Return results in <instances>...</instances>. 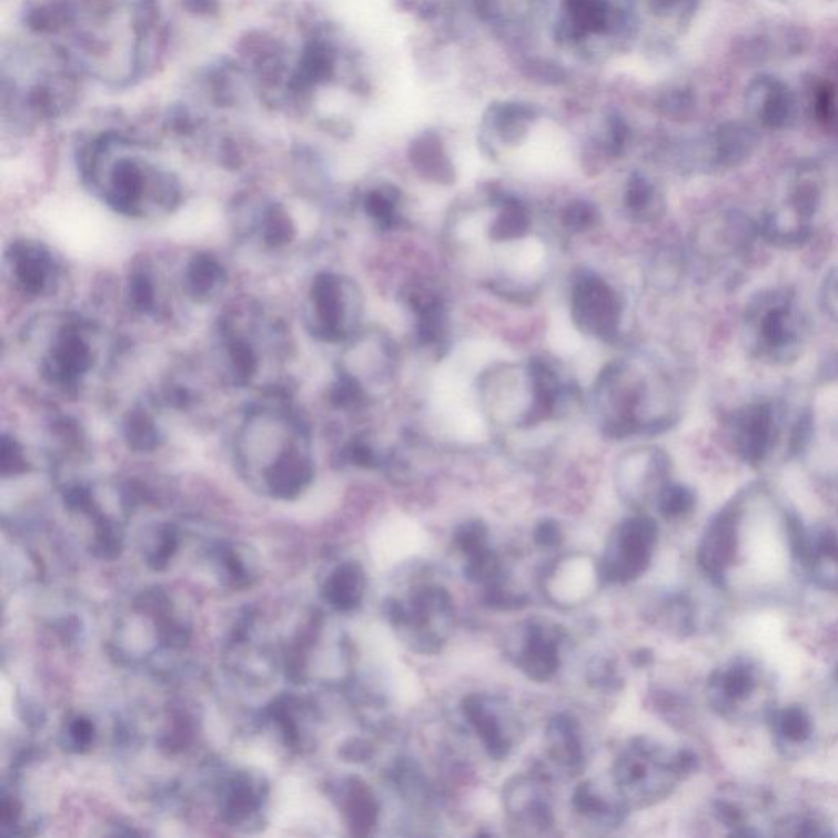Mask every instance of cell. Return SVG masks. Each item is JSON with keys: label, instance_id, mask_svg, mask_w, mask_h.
Wrapping results in <instances>:
<instances>
[{"label": "cell", "instance_id": "7a4b0ae2", "mask_svg": "<svg viewBox=\"0 0 838 838\" xmlns=\"http://www.w3.org/2000/svg\"><path fill=\"white\" fill-rule=\"evenodd\" d=\"M657 544L658 526L652 517H627L609 539L599 575L612 583L637 580L650 567Z\"/></svg>", "mask_w": 838, "mask_h": 838}, {"label": "cell", "instance_id": "ac0fdd59", "mask_svg": "<svg viewBox=\"0 0 838 838\" xmlns=\"http://www.w3.org/2000/svg\"><path fill=\"white\" fill-rule=\"evenodd\" d=\"M413 162L416 168L427 178L436 181H451L452 171L450 161L444 157L440 141L433 137L423 138L413 148Z\"/></svg>", "mask_w": 838, "mask_h": 838}, {"label": "cell", "instance_id": "7c38bea8", "mask_svg": "<svg viewBox=\"0 0 838 838\" xmlns=\"http://www.w3.org/2000/svg\"><path fill=\"white\" fill-rule=\"evenodd\" d=\"M226 282V271L219 259L210 254L192 258L184 272V289L189 296L199 302L212 299L222 291Z\"/></svg>", "mask_w": 838, "mask_h": 838}, {"label": "cell", "instance_id": "cb8c5ba5", "mask_svg": "<svg viewBox=\"0 0 838 838\" xmlns=\"http://www.w3.org/2000/svg\"><path fill=\"white\" fill-rule=\"evenodd\" d=\"M693 496L689 495L688 489L681 488V486H668L660 492V503L658 508L660 513L667 517H678L686 515L691 509Z\"/></svg>", "mask_w": 838, "mask_h": 838}, {"label": "cell", "instance_id": "8fae6325", "mask_svg": "<svg viewBox=\"0 0 838 838\" xmlns=\"http://www.w3.org/2000/svg\"><path fill=\"white\" fill-rule=\"evenodd\" d=\"M547 754L564 774L578 775L585 767L580 726L568 714H557L546 729Z\"/></svg>", "mask_w": 838, "mask_h": 838}, {"label": "cell", "instance_id": "4dcf8cb0", "mask_svg": "<svg viewBox=\"0 0 838 838\" xmlns=\"http://www.w3.org/2000/svg\"><path fill=\"white\" fill-rule=\"evenodd\" d=\"M627 205L633 209H643L645 203L650 200V188L643 181V179H634L633 184L627 189Z\"/></svg>", "mask_w": 838, "mask_h": 838}, {"label": "cell", "instance_id": "5b68a950", "mask_svg": "<svg viewBox=\"0 0 838 838\" xmlns=\"http://www.w3.org/2000/svg\"><path fill=\"white\" fill-rule=\"evenodd\" d=\"M310 324L316 336L324 341L346 340L355 315L354 292L350 282L340 275L323 272L316 275L310 289Z\"/></svg>", "mask_w": 838, "mask_h": 838}, {"label": "cell", "instance_id": "603a6c76", "mask_svg": "<svg viewBox=\"0 0 838 838\" xmlns=\"http://www.w3.org/2000/svg\"><path fill=\"white\" fill-rule=\"evenodd\" d=\"M365 212L374 219L378 225L392 226L396 215V194L390 189L372 191L365 199Z\"/></svg>", "mask_w": 838, "mask_h": 838}, {"label": "cell", "instance_id": "9a60e30c", "mask_svg": "<svg viewBox=\"0 0 838 838\" xmlns=\"http://www.w3.org/2000/svg\"><path fill=\"white\" fill-rule=\"evenodd\" d=\"M574 809L583 817L595 820V822L605 824V826H617L623 822L624 802L606 801L605 796L599 791L598 786L593 781H585L575 789Z\"/></svg>", "mask_w": 838, "mask_h": 838}, {"label": "cell", "instance_id": "4316f807", "mask_svg": "<svg viewBox=\"0 0 838 838\" xmlns=\"http://www.w3.org/2000/svg\"><path fill=\"white\" fill-rule=\"evenodd\" d=\"M95 548H98L100 555L105 558H112L115 557L117 554H120V548H122L120 534L110 521L103 519L102 523H100Z\"/></svg>", "mask_w": 838, "mask_h": 838}, {"label": "cell", "instance_id": "ffe728a7", "mask_svg": "<svg viewBox=\"0 0 838 838\" xmlns=\"http://www.w3.org/2000/svg\"><path fill=\"white\" fill-rule=\"evenodd\" d=\"M531 220L526 209L516 200L506 202L502 213L492 226V236L496 241H512L524 236L529 230Z\"/></svg>", "mask_w": 838, "mask_h": 838}, {"label": "cell", "instance_id": "6da1fadb", "mask_svg": "<svg viewBox=\"0 0 838 838\" xmlns=\"http://www.w3.org/2000/svg\"><path fill=\"white\" fill-rule=\"evenodd\" d=\"M695 765L696 758L688 751L667 755L657 745L637 739L617 760L614 781L620 798L648 805L665 798L679 776L691 771Z\"/></svg>", "mask_w": 838, "mask_h": 838}, {"label": "cell", "instance_id": "4fadbf2b", "mask_svg": "<svg viewBox=\"0 0 838 838\" xmlns=\"http://www.w3.org/2000/svg\"><path fill=\"white\" fill-rule=\"evenodd\" d=\"M364 588L365 575L361 565L347 562L333 572L324 586V596L334 608L350 612L361 603Z\"/></svg>", "mask_w": 838, "mask_h": 838}, {"label": "cell", "instance_id": "1f68e13d", "mask_svg": "<svg viewBox=\"0 0 838 838\" xmlns=\"http://www.w3.org/2000/svg\"><path fill=\"white\" fill-rule=\"evenodd\" d=\"M655 6L658 7V9H672V7L678 6V3H689L693 2V0H654Z\"/></svg>", "mask_w": 838, "mask_h": 838}, {"label": "cell", "instance_id": "d4e9b609", "mask_svg": "<svg viewBox=\"0 0 838 838\" xmlns=\"http://www.w3.org/2000/svg\"><path fill=\"white\" fill-rule=\"evenodd\" d=\"M256 807L253 789L246 781H238L228 796L226 810L233 819L248 816Z\"/></svg>", "mask_w": 838, "mask_h": 838}, {"label": "cell", "instance_id": "f546056e", "mask_svg": "<svg viewBox=\"0 0 838 838\" xmlns=\"http://www.w3.org/2000/svg\"><path fill=\"white\" fill-rule=\"evenodd\" d=\"M69 737L78 748H88L94 739V726L88 719H75L69 726Z\"/></svg>", "mask_w": 838, "mask_h": 838}, {"label": "cell", "instance_id": "5bb4252c", "mask_svg": "<svg viewBox=\"0 0 838 838\" xmlns=\"http://www.w3.org/2000/svg\"><path fill=\"white\" fill-rule=\"evenodd\" d=\"M754 89H757V92H751V95H760L755 103L760 112L761 122L771 129L781 127L792 109V98L788 89L781 82L768 78L760 79Z\"/></svg>", "mask_w": 838, "mask_h": 838}, {"label": "cell", "instance_id": "f1b7e54d", "mask_svg": "<svg viewBox=\"0 0 838 838\" xmlns=\"http://www.w3.org/2000/svg\"><path fill=\"white\" fill-rule=\"evenodd\" d=\"M562 537H564V533H562L561 526L552 519L537 524L536 531H534V541L541 547H557L562 543Z\"/></svg>", "mask_w": 838, "mask_h": 838}, {"label": "cell", "instance_id": "2e32d148", "mask_svg": "<svg viewBox=\"0 0 838 838\" xmlns=\"http://www.w3.org/2000/svg\"><path fill=\"white\" fill-rule=\"evenodd\" d=\"M347 820L359 836H365L377 824L378 805L374 795L364 783L354 779L347 791L346 801Z\"/></svg>", "mask_w": 838, "mask_h": 838}, {"label": "cell", "instance_id": "9c48e42d", "mask_svg": "<svg viewBox=\"0 0 838 838\" xmlns=\"http://www.w3.org/2000/svg\"><path fill=\"white\" fill-rule=\"evenodd\" d=\"M462 713L484 741L489 757L495 760L508 757L513 748V734L506 729V714L498 706V699L488 695H468L462 701Z\"/></svg>", "mask_w": 838, "mask_h": 838}, {"label": "cell", "instance_id": "e0dca14e", "mask_svg": "<svg viewBox=\"0 0 838 838\" xmlns=\"http://www.w3.org/2000/svg\"><path fill=\"white\" fill-rule=\"evenodd\" d=\"M258 226L261 228L262 240L271 248H281L291 243L296 231L295 223H293L287 210L282 205H275V203H272L262 212Z\"/></svg>", "mask_w": 838, "mask_h": 838}, {"label": "cell", "instance_id": "83f0119b", "mask_svg": "<svg viewBox=\"0 0 838 838\" xmlns=\"http://www.w3.org/2000/svg\"><path fill=\"white\" fill-rule=\"evenodd\" d=\"M565 225L574 230H586L595 223L596 210L589 203L578 202L565 210Z\"/></svg>", "mask_w": 838, "mask_h": 838}, {"label": "cell", "instance_id": "44dd1931", "mask_svg": "<svg viewBox=\"0 0 838 838\" xmlns=\"http://www.w3.org/2000/svg\"><path fill=\"white\" fill-rule=\"evenodd\" d=\"M129 299L133 310L141 313L153 312L157 306V284L147 269H137L129 282Z\"/></svg>", "mask_w": 838, "mask_h": 838}, {"label": "cell", "instance_id": "52a82bcc", "mask_svg": "<svg viewBox=\"0 0 838 838\" xmlns=\"http://www.w3.org/2000/svg\"><path fill=\"white\" fill-rule=\"evenodd\" d=\"M562 630L543 620L524 624L517 644L516 665L534 681H547L561 667Z\"/></svg>", "mask_w": 838, "mask_h": 838}, {"label": "cell", "instance_id": "277c9868", "mask_svg": "<svg viewBox=\"0 0 838 838\" xmlns=\"http://www.w3.org/2000/svg\"><path fill=\"white\" fill-rule=\"evenodd\" d=\"M98 354L88 324L68 322L58 327L41 371L51 384L74 388L91 374Z\"/></svg>", "mask_w": 838, "mask_h": 838}, {"label": "cell", "instance_id": "7402d4cb", "mask_svg": "<svg viewBox=\"0 0 838 838\" xmlns=\"http://www.w3.org/2000/svg\"><path fill=\"white\" fill-rule=\"evenodd\" d=\"M488 536V527L484 523L467 521L455 531V544L461 548L462 554L468 558L489 548Z\"/></svg>", "mask_w": 838, "mask_h": 838}, {"label": "cell", "instance_id": "8992f818", "mask_svg": "<svg viewBox=\"0 0 838 838\" xmlns=\"http://www.w3.org/2000/svg\"><path fill=\"white\" fill-rule=\"evenodd\" d=\"M575 322L582 330L599 337L616 334L620 319V303L606 282L585 275L577 282L572 296Z\"/></svg>", "mask_w": 838, "mask_h": 838}, {"label": "cell", "instance_id": "d6986e66", "mask_svg": "<svg viewBox=\"0 0 838 838\" xmlns=\"http://www.w3.org/2000/svg\"><path fill=\"white\" fill-rule=\"evenodd\" d=\"M123 433H125L130 446L137 451L157 450L161 441V431L157 421L143 410L130 413L129 418L123 424Z\"/></svg>", "mask_w": 838, "mask_h": 838}, {"label": "cell", "instance_id": "484cf974", "mask_svg": "<svg viewBox=\"0 0 838 838\" xmlns=\"http://www.w3.org/2000/svg\"><path fill=\"white\" fill-rule=\"evenodd\" d=\"M27 462L23 450L12 437H2V472L3 475L20 474L26 471Z\"/></svg>", "mask_w": 838, "mask_h": 838}, {"label": "cell", "instance_id": "3957f363", "mask_svg": "<svg viewBox=\"0 0 838 838\" xmlns=\"http://www.w3.org/2000/svg\"><path fill=\"white\" fill-rule=\"evenodd\" d=\"M388 617L400 629L415 633L413 640H418V650L436 652L446 639L454 617V605L446 589L426 586L412 596L408 605L390 603Z\"/></svg>", "mask_w": 838, "mask_h": 838}, {"label": "cell", "instance_id": "30bf717a", "mask_svg": "<svg viewBox=\"0 0 838 838\" xmlns=\"http://www.w3.org/2000/svg\"><path fill=\"white\" fill-rule=\"evenodd\" d=\"M505 807L515 822L546 830L554 824L546 789L526 776H517L505 789Z\"/></svg>", "mask_w": 838, "mask_h": 838}, {"label": "cell", "instance_id": "ba28073f", "mask_svg": "<svg viewBox=\"0 0 838 838\" xmlns=\"http://www.w3.org/2000/svg\"><path fill=\"white\" fill-rule=\"evenodd\" d=\"M7 259L13 281L23 292L41 296L57 289L60 269L53 254L43 244L37 241H17L10 248Z\"/></svg>", "mask_w": 838, "mask_h": 838}]
</instances>
